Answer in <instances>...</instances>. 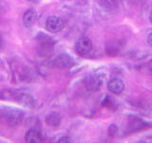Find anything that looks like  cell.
Listing matches in <instances>:
<instances>
[{
  "label": "cell",
  "mask_w": 152,
  "mask_h": 143,
  "mask_svg": "<svg viewBox=\"0 0 152 143\" xmlns=\"http://www.w3.org/2000/svg\"><path fill=\"white\" fill-rule=\"evenodd\" d=\"M104 82V76L102 74L95 73V74H90L87 77L85 78V86L88 91L90 92H96L102 88Z\"/></svg>",
  "instance_id": "obj_1"
},
{
  "label": "cell",
  "mask_w": 152,
  "mask_h": 143,
  "mask_svg": "<svg viewBox=\"0 0 152 143\" xmlns=\"http://www.w3.org/2000/svg\"><path fill=\"white\" fill-rule=\"evenodd\" d=\"M24 117V114L20 110L10 108L4 112V118L6 122L11 126H16L19 125Z\"/></svg>",
  "instance_id": "obj_2"
},
{
  "label": "cell",
  "mask_w": 152,
  "mask_h": 143,
  "mask_svg": "<svg viewBox=\"0 0 152 143\" xmlns=\"http://www.w3.org/2000/svg\"><path fill=\"white\" fill-rule=\"evenodd\" d=\"M75 51L79 55H87L92 51V41L88 37L82 36L75 42Z\"/></svg>",
  "instance_id": "obj_3"
},
{
  "label": "cell",
  "mask_w": 152,
  "mask_h": 143,
  "mask_svg": "<svg viewBox=\"0 0 152 143\" xmlns=\"http://www.w3.org/2000/svg\"><path fill=\"white\" fill-rule=\"evenodd\" d=\"M53 65L59 69H69L74 65V59L68 54H60L53 59Z\"/></svg>",
  "instance_id": "obj_4"
},
{
  "label": "cell",
  "mask_w": 152,
  "mask_h": 143,
  "mask_svg": "<svg viewBox=\"0 0 152 143\" xmlns=\"http://www.w3.org/2000/svg\"><path fill=\"white\" fill-rule=\"evenodd\" d=\"M64 27V22L63 20L56 15H51L47 19L46 21V29L48 32L56 33L59 32Z\"/></svg>",
  "instance_id": "obj_5"
},
{
  "label": "cell",
  "mask_w": 152,
  "mask_h": 143,
  "mask_svg": "<svg viewBox=\"0 0 152 143\" xmlns=\"http://www.w3.org/2000/svg\"><path fill=\"white\" fill-rule=\"evenodd\" d=\"M107 89L111 94H121L125 90V83L122 79L118 77L111 78L107 82Z\"/></svg>",
  "instance_id": "obj_6"
},
{
  "label": "cell",
  "mask_w": 152,
  "mask_h": 143,
  "mask_svg": "<svg viewBox=\"0 0 152 143\" xmlns=\"http://www.w3.org/2000/svg\"><path fill=\"white\" fill-rule=\"evenodd\" d=\"M149 125L146 121H145L142 118L136 117V116H131L128 119V128L130 129L132 132H138L141 130L147 128Z\"/></svg>",
  "instance_id": "obj_7"
},
{
  "label": "cell",
  "mask_w": 152,
  "mask_h": 143,
  "mask_svg": "<svg viewBox=\"0 0 152 143\" xmlns=\"http://www.w3.org/2000/svg\"><path fill=\"white\" fill-rule=\"evenodd\" d=\"M37 19V13L34 10L28 9L23 15V24L26 28H31Z\"/></svg>",
  "instance_id": "obj_8"
},
{
  "label": "cell",
  "mask_w": 152,
  "mask_h": 143,
  "mask_svg": "<svg viewBox=\"0 0 152 143\" xmlns=\"http://www.w3.org/2000/svg\"><path fill=\"white\" fill-rule=\"evenodd\" d=\"M25 141L28 143H40L42 141L41 132L35 128L30 129L25 136Z\"/></svg>",
  "instance_id": "obj_9"
},
{
  "label": "cell",
  "mask_w": 152,
  "mask_h": 143,
  "mask_svg": "<svg viewBox=\"0 0 152 143\" xmlns=\"http://www.w3.org/2000/svg\"><path fill=\"white\" fill-rule=\"evenodd\" d=\"M45 120L48 125L52 126V127H57V126H59V124L61 122V116L58 113L51 112L47 114Z\"/></svg>",
  "instance_id": "obj_10"
},
{
  "label": "cell",
  "mask_w": 152,
  "mask_h": 143,
  "mask_svg": "<svg viewBox=\"0 0 152 143\" xmlns=\"http://www.w3.org/2000/svg\"><path fill=\"white\" fill-rule=\"evenodd\" d=\"M99 4L101 5V7L106 10H112L116 8L117 1L116 0H100Z\"/></svg>",
  "instance_id": "obj_11"
},
{
  "label": "cell",
  "mask_w": 152,
  "mask_h": 143,
  "mask_svg": "<svg viewBox=\"0 0 152 143\" xmlns=\"http://www.w3.org/2000/svg\"><path fill=\"white\" fill-rule=\"evenodd\" d=\"M117 132H118V126L116 125L115 123L111 124V125L108 127V135H109V136H115Z\"/></svg>",
  "instance_id": "obj_12"
},
{
  "label": "cell",
  "mask_w": 152,
  "mask_h": 143,
  "mask_svg": "<svg viewBox=\"0 0 152 143\" xmlns=\"http://www.w3.org/2000/svg\"><path fill=\"white\" fill-rule=\"evenodd\" d=\"M58 143H69L71 142V138L69 136H61L58 140H57Z\"/></svg>",
  "instance_id": "obj_13"
},
{
  "label": "cell",
  "mask_w": 152,
  "mask_h": 143,
  "mask_svg": "<svg viewBox=\"0 0 152 143\" xmlns=\"http://www.w3.org/2000/svg\"><path fill=\"white\" fill-rule=\"evenodd\" d=\"M147 43H148L150 47H152V32L147 36Z\"/></svg>",
  "instance_id": "obj_14"
},
{
  "label": "cell",
  "mask_w": 152,
  "mask_h": 143,
  "mask_svg": "<svg viewBox=\"0 0 152 143\" xmlns=\"http://www.w3.org/2000/svg\"><path fill=\"white\" fill-rule=\"evenodd\" d=\"M148 71L152 75V59L148 62Z\"/></svg>",
  "instance_id": "obj_15"
},
{
  "label": "cell",
  "mask_w": 152,
  "mask_h": 143,
  "mask_svg": "<svg viewBox=\"0 0 152 143\" xmlns=\"http://www.w3.org/2000/svg\"><path fill=\"white\" fill-rule=\"evenodd\" d=\"M2 46H3V38H2L1 35H0V49L2 48Z\"/></svg>",
  "instance_id": "obj_16"
},
{
  "label": "cell",
  "mask_w": 152,
  "mask_h": 143,
  "mask_svg": "<svg viewBox=\"0 0 152 143\" xmlns=\"http://www.w3.org/2000/svg\"><path fill=\"white\" fill-rule=\"evenodd\" d=\"M27 1L31 2V3H34V4H36V3H38V1H39V0H27Z\"/></svg>",
  "instance_id": "obj_17"
},
{
  "label": "cell",
  "mask_w": 152,
  "mask_h": 143,
  "mask_svg": "<svg viewBox=\"0 0 152 143\" xmlns=\"http://www.w3.org/2000/svg\"><path fill=\"white\" fill-rule=\"evenodd\" d=\"M149 20L152 22V11L150 12V14H149Z\"/></svg>",
  "instance_id": "obj_18"
}]
</instances>
